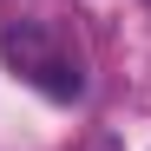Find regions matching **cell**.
<instances>
[{"mask_svg": "<svg viewBox=\"0 0 151 151\" xmlns=\"http://www.w3.org/2000/svg\"><path fill=\"white\" fill-rule=\"evenodd\" d=\"M0 59H7L13 79H27L33 92L59 99V105L86 92L79 46H72L59 27H46V20H13V27H0Z\"/></svg>", "mask_w": 151, "mask_h": 151, "instance_id": "1", "label": "cell"}]
</instances>
